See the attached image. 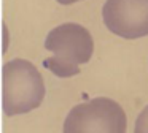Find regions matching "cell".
Instances as JSON below:
<instances>
[{"mask_svg": "<svg viewBox=\"0 0 148 133\" xmlns=\"http://www.w3.org/2000/svg\"><path fill=\"white\" fill-rule=\"evenodd\" d=\"M45 48L53 56L43 60V66L59 78H72L80 73L81 63L92 57L94 41L86 27L65 22L46 35Z\"/></svg>", "mask_w": 148, "mask_h": 133, "instance_id": "obj_1", "label": "cell"}, {"mask_svg": "<svg viewBox=\"0 0 148 133\" xmlns=\"http://www.w3.org/2000/svg\"><path fill=\"white\" fill-rule=\"evenodd\" d=\"M45 82L37 66L24 59H13L2 70V108L7 116L26 114L42 105Z\"/></svg>", "mask_w": 148, "mask_h": 133, "instance_id": "obj_2", "label": "cell"}, {"mask_svg": "<svg viewBox=\"0 0 148 133\" xmlns=\"http://www.w3.org/2000/svg\"><path fill=\"white\" fill-rule=\"evenodd\" d=\"M62 133H126L124 109L112 98H92L72 108Z\"/></svg>", "mask_w": 148, "mask_h": 133, "instance_id": "obj_3", "label": "cell"}, {"mask_svg": "<svg viewBox=\"0 0 148 133\" xmlns=\"http://www.w3.org/2000/svg\"><path fill=\"white\" fill-rule=\"evenodd\" d=\"M102 18L112 33L126 40L148 35V0H107Z\"/></svg>", "mask_w": 148, "mask_h": 133, "instance_id": "obj_4", "label": "cell"}, {"mask_svg": "<svg viewBox=\"0 0 148 133\" xmlns=\"http://www.w3.org/2000/svg\"><path fill=\"white\" fill-rule=\"evenodd\" d=\"M134 133H148V105L143 108V111L138 114L137 120H135Z\"/></svg>", "mask_w": 148, "mask_h": 133, "instance_id": "obj_5", "label": "cell"}, {"mask_svg": "<svg viewBox=\"0 0 148 133\" xmlns=\"http://www.w3.org/2000/svg\"><path fill=\"white\" fill-rule=\"evenodd\" d=\"M59 3H62V5H70V3H75L78 2V0H58Z\"/></svg>", "mask_w": 148, "mask_h": 133, "instance_id": "obj_6", "label": "cell"}]
</instances>
